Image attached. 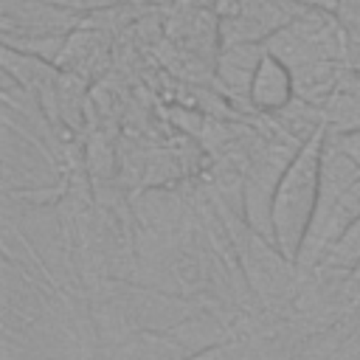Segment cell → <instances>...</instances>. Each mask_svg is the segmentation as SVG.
<instances>
[{"instance_id": "obj_2", "label": "cell", "mask_w": 360, "mask_h": 360, "mask_svg": "<svg viewBox=\"0 0 360 360\" xmlns=\"http://www.w3.org/2000/svg\"><path fill=\"white\" fill-rule=\"evenodd\" d=\"M248 101L256 112H264V115H276V112H281L284 107H290L295 101L292 70L278 56H273L270 51L262 56V62L253 73Z\"/></svg>"}, {"instance_id": "obj_3", "label": "cell", "mask_w": 360, "mask_h": 360, "mask_svg": "<svg viewBox=\"0 0 360 360\" xmlns=\"http://www.w3.org/2000/svg\"><path fill=\"white\" fill-rule=\"evenodd\" d=\"M335 17L349 34H360V0H338Z\"/></svg>"}, {"instance_id": "obj_1", "label": "cell", "mask_w": 360, "mask_h": 360, "mask_svg": "<svg viewBox=\"0 0 360 360\" xmlns=\"http://www.w3.org/2000/svg\"><path fill=\"white\" fill-rule=\"evenodd\" d=\"M326 149V127L318 129L292 158L273 194V245L278 256L295 262L309 236L318 197H321V163Z\"/></svg>"}]
</instances>
